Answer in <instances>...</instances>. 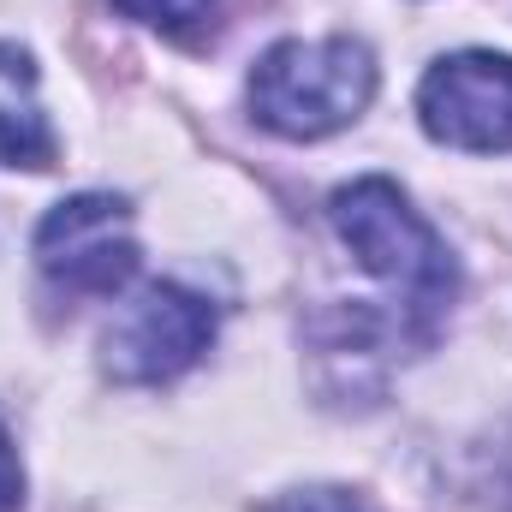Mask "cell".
<instances>
[{"label":"cell","mask_w":512,"mask_h":512,"mask_svg":"<svg viewBox=\"0 0 512 512\" xmlns=\"http://www.w3.org/2000/svg\"><path fill=\"white\" fill-rule=\"evenodd\" d=\"M328 221L340 233V245L358 256L393 298L405 304V316L417 328H435L459 292V268L453 251L441 245V233L411 209V197L393 179H352L328 197Z\"/></svg>","instance_id":"6da1fadb"},{"label":"cell","mask_w":512,"mask_h":512,"mask_svg":"<svg viewBox=\"0 0 512 512\" xmlns=\"http://www.w3.org/2000/svg\"><path fill=\"white\" fill-rule=\"evenodd\" d=\"M376 102V54L358 36L274 42L251 66V114L262 131L316 143L346 131Z\"/></svg>","instance_id":"7a4b0ae2"},{"label":"cell","mask_w":512,"mask_h":512,"mask_svg":"<svg viewBox=\"0 0 512 512\" xmlns=\"http://www.w3.org/2000/svg\"><path fill=\"white\" fill-rule=\"evenodd\" d=\"M209 340H215V310L173 280H149L114 310L102 334V370L126 387H161L185 376L209 352Z\"/></svg>","instance_id":"3957f363"},{"label":"cell","mask_w":512,"mask_h":512,"mask_svg":"<svg viewBox=\"0 0 512 512\" xmlns=\"http://www.w3.org/2000/svg\"><path fill=\"white\" fill-rule=\"evenodd\" d=\"M417 120L435 143L471 149V155H507L512 149V54L465 48L423 72L417 84Z\"/></svg>","instance_id":"277c9868"},{"label":"cell","mask_w":512,"mask_h":512,"mask_svg":"<svg viewBox=\"0 0 512 512\" xmlns=\"http://www.w3.org/2000/svg\"><path fill=\"white\" fill-rule=\"evenodd\" d=\"M36 262L66 292H120L137 274V239L131 209L108 191L66 197L36 227Z\"/></svg>","instance_id":"5b68a950"},{"label":"cell","mask_w":512,"mask_h":512,"mask_svg":"<svg viewBox=\"0 0 512 512\" xmlns=\"http://www.w3.org/2000/svg\"><path fill=\"white\" fill-rule=\"evenodd\" d=\"M54 131L36 102V66L24 48L0 42V167H48Z\"/></svg>","instance_id":"8992f818"},{"label":"cell","mask_w":512,"mask_h":512,"mask_svg":"<svg viewBox=\"0 0 512 512\" xmlns=\"http://www.w3.org/2000/svg\"><path fill=\"white\" fill-rule=\"evenodd\" d=\"M114 6L137 24H149V30H167V36H179V30H191L215 12V0H114Z\"/></svg>","instance_id":"52a82bcc"},{"label":"cell","mask_w":512,"mask_h":512,"mask_svg":"<svg viewBox=\"0 0 512 512\" xmlns=\"http://www.w3.org/2000/svg\"><path fill=\"white\" fill-rule=\"evenodd\" d=\"M262 512H370L364 501H352L346 489H292L280 501H268Z\"/></svg>","instance_id":"ba28073f"},{"label":"cell","mask_w":512,"mask_h":512,"mask_svg":"<svg viewBox=\"0 0 512 512\" xmlns=\"http://www.w3.org/2000/svg\"><path fill=\"white\" fill-rule=\"evenodd\" d=\"M18 501H24V465H18L12 435L0 429V512H18Z\"/></svg>","instance_id":"9c48e42d"}]
</instances>
